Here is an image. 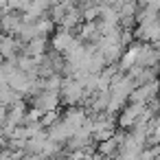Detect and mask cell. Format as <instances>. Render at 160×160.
<instances>
[{"label":"cell","mask_w":160,"mask_h":160,"mask_svg":"<svg viewBox=\"0 0 160 160\" xmlns=\"http://www.w3.org/2000/svg\"><path fill=\"white\" fill-rule=\"evenodd\" d=\"M81 94V86L79 83H68L66 86V99H77Z\"/></svg>","instance_id":"cell-1"}]
</instances>
